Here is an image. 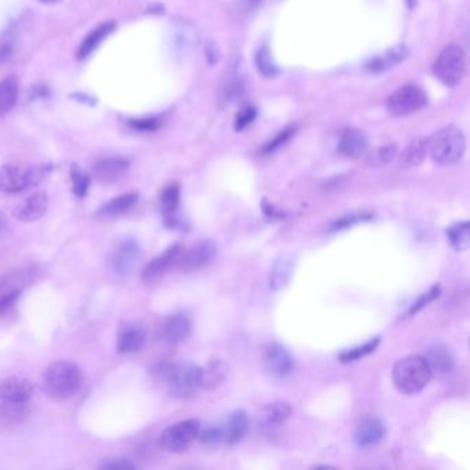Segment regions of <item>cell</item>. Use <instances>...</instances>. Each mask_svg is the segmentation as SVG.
I'll return each mask as SVG.
<instances>
[{"instance_id":"1","label":"cell","mask_w":470,"mask_h":470,"mask_svg":"<svg viewBox=\"0 0 470 470\" xmlns=\"http://www.w3.org/2000/svg\"><path fill=\"white\" fill-rule=\"evenodd\" d=\"M153 374L166 382L168 392L178 399H189L202 389V367L193 363H159Z\"/></svg>"},{"instance_id":"2","label":"cell","mask_w":470,"mask_h":470,"mask_svg":"<svg viewBox=\"0 0 470 470\" xmlns=\"http://www.w3.org/2000/svg\"><path fill=\"white\" fill-rule=\"evenodd\" d=\"M83 375L80 368L71 361H55L50 364L42 375L43 392L53 400L62 401L80 389Z\"/></svg>"},{"instance_id":"3","label":"cell","mask_w":470,"mask_h":470,"mask_svg":"<svg viewBox=\"0 0 470 470\" xmlns=\"http://www.w3.org/2000/svg\"><path fill=\"white\" fill-rule=\"evenodd\" d=\"M432 369L424 356L411 354L396 363L392 371L394 388L407 396L422 392L432 381Z\"/></svg>"},{"instance_id":"4","label":"cell","mask_w":470,"mask_h":470,"mask_svg":"<svg viewBox=\"0 0 470 470\" xmlns=\"http://www.w3.org/2000/svg\"><path fill=\"white\" fill-rule=\"evenodd\" d=\"M428 156L440 166H450L460 162L467 150V139L457 125H447L426 138Z\"/></svg>"},{"instance_id":"5","label":"cell","mask_w":470,"mask_h":470,"mask_svg":"<svg viewBox=\"0 0 470 470\" xmlns=\"http://www.w3.org/2000/svg\"><path fill=\"white\" fill-rule=\"evenodd\" d=\"M468 72L467 51L458 44L447 46L433 64L435 78L449 87H457Z\"/></svg>"},{"instance_id":"6","label":"cell","mask_w":470,"mask_h":470,"mask_svg":"<svg viewBox=\"0 0 470 470\" xmlns=\"http://www.w3.org/2000/svg\"><path fill=\"white\" fill-rule=\"evenodd\" d=\"M49 166L24 168L14 164L0 167V193H19L39 185L49 174Z\"/></svg>"},{"instance_id":"7","label":"cell","mask_w":470,"mask_h":470,"mask_svg":"<svg viewBox=\"0 0 470 470\" xmlns=\"http://www.w3.org/2000/svg\"><path fill=\"white\" fill-rule=\"evenodd\" d=\"M428 104V96L422 87L417 85H406L397 89L386 101L390 115L403 118L419 112Z\"/></svg>"},{"instance_id":"8","label":"cell","mask_w":470,"mask_h":470,"mask_svg":"<svg viewBox=\"0 0 470 470\" xmlns=\"http://www.w3.org/2000/svg\"><path fill=\"white\" fill-rule=\"evenodd\" d=\"M200 422L198 419H185L167 426L159 439L163 450L170 453L185 451L199 436Z\"/></svg>"},{"instance_id":"9","label":"cell","mask_w":470,"mask_h":470,"mask_svg":"<svg viewBox=\"0 0 470 470\" xmlns=\"http://www.w3.org/2000/svg\"><path fill=\"white\" fill-rule=\"evenodd\" d=\"M216 252H217L216 244L210 240H203L192 245L186 251L182 250L177 263L180 269L184 272L199 270L213 261V258L216 256Z\"/></svg>"},{"instance_id":"10","label":"cell","mask_w":470,"mask_h":470,"mask_svg":"<svg viewBox=\"0 0 470 470\" xmlns=\"http://www.w3.org/2000/svg\"><path fill=\"white\" fill-rule=\"evenodd\" d=\"M192 333V323L184 315H175L164 319L157 327V337L167 345L184 342Z\"/></svg>"},{"instance_id":"11","label":"cell","mask_w":470,"mask_h":470,"mask_svg":"<svg viewBox=\"0 0 470 470\" xmlns=\"http://www.w3.org/2000/svg\"><path fill=\"white\" fill-rule=\"evenodd\" d=\"M386 436V425L378 417H364L356 426L354 443L357 447L367 449L379 444Z\"/></svg>"},{"instance_id":"12","label":"cell","mask_w":470,"mask_h":470,"mask_svg":"<svg viewBox=\"0 0 470 470\" xmlns=\"http://www.w3.org/2000/svg\"><path fill=\"white\" fill-rule=\"evenodd\" d=\"M262 363L265 369L276 376L288 375L295 365L294 357L283 345L276 342H272L265 348Z\"/></svg>"},{"instance_id":"13","label":"cell","mask_w":470,"mask_h":470,"mask_svg":"<svg viewBox=\"0 0 470 470\" xmlns=\"http://www.w3.org/2000/svg\"><path fill=\"white\" fill-rule=\"evenodd\" d=\"M49 207V196L46 192H36L15 206L11 216L21 223H33L40 220Z\"/></svg>"},{"instance_id":"14","label":"cell","mask_w":470,"mask_h":470,"mask_svg":"<svg viewBox=\"0 0 470 470\" xmlns=\"http://www.w3.org/2000/svg\"><path fill=\"white\" fill-rule=\"evenodd\" d=\"M182 252V245L175 243L166 248L160 255L155 256L143 269L142 280L143 281H153L162 277L174 263H177L180 255Z\"/></svg>"},{"instance_id":"15","label":"cell","mask_w":470,"mask_h":470,"mask_svg":"<svg viewBox=\"0 0 470 470\" xmlns=\"http://www.w3.org/2000/svg\"><path fill=\"white\" fill-rule=\"evenodd\" d=\"M294 268H295V258L291 252H284L280 254L276 261L273 262L269 276H268V284L269 288L273 291H279L281 288H284L293 273H294Z\"/></svg>"},{"instance_id":"16","label":"cell","mask_w":470,"mask_h":470,"mask_svg":"<svg viewBox=\"0 0 470 470\" xmlns=\"http://www.w3.org/2000/svg\"><path fill=\"white\" fill-rule=\"evenodd\" d=\"M33 394V386L28 379L12 376L0 382V400L6 403H28Z\"/></svg>"},{"instance_id":"17","label":"cell","mask_w":470,"mask_h":470,"mask_svg":"<svg viewBox=\"0 0 470 470\" xmlns=\"http://www.w3.org/2000/svg\"><path fill=\"white\" fill-rule=\"evenodd\" d=\"M146 342V333L141 326L124 323L120 326L118 334V352L132 354L139 352Z\"/></svg>"},{"instance_id":"18","label":"cell","mask_w":470,"mask_h":470,"mask_svg":"<svg viewBox=\"0 0 470 470\" xmlns=\"http://www.w3.org/2000/svg\"><path fill=\"white\" fill-rule=\"evenodd\" d=\"M408 55V49L406 44H399L393 49H389L381 55H376L375 58L369 60L365 65V71L372 75H381L385 73L394 67H397L400 62H403Z\"/></svg>"},{"instance_id":"19","label":"cell","mask_w":470,"mask_h":470,"mask_svg":"<svg viewBox=\"0 0 470 470\" xmlns=\"http://www.w3.org/2000/svg\"><path fill=\"white\" fill-rule=\"evenodd\" d=\"M118 24L115 21H107L103 22L100 25H97L94 29H92L86 37L83 39V42L80 43L79 49H78V60H85L87 57H90L100 46L101 43L115 32Z\"/></svg>"},{"instance_id":"20","label":"cell","mask_w":470,"mask_h":470,"mask_svg":"<svg viewBox=\"0 0 470 470\" xmlns=\"http://www.w3.org/2000/svg\"><path fill=\"white\" fill-rule=\"evenodd\" d=\"M130 167V160L123 156H110L100 159L94 164V175L103 182H114Z\"/></svg>"},{"instance_id":"21","label":"cell","mask_w":470,"mask_h":470,"mask_svg":"<svg viewBox=\"0 0 470 470\" xmlns=\"http://www.w3.org/2000/svg\"><path fill=\"white\" fill-rule=\"evenodd\" d=\"M367 150H368V138L363 131L349 128L341 135L338 143L340 155L349 159H358L364 156Z\"/></svg>"},{"instance_id":"22","label":"cell","mask_w":470,"mask_h":470,"mask_svg":"<svg viewBox=\"0 0 470 470\" xmlns=\"http://www.w3.org/2000/svg\"><path fill=\"white\" fill-rule=\"evenodd\" d=\"M139 256V245L135 240L128 238L121 241L112 255V268L116 273H127Z\"/></svg>"},{"instance_id":"23","label":"cell","mask_w":470,"mask_h":470,"mask_svg":"<svg viewBox=\"0 0 470 470\" xmlns=\"http://www.w3.org/2000/svg\"><path fill=\"white\" fill-rule=\"evenodd\" d=\"M181 199V188L178 184H171L162 192L160 207L164 217V223L168 228H174L178 224L177 211Z\"/></svg>"},{"instance_id":"24","label":"cell","mask_w":470,"mask_h":470,"mask_svg":"<svg viewBox=\"0 0 470 470\" xmlns=\"http://www.w3.org/2000/svg\"><path fill=\"white\" fill-rule=\"evenodd\" d=\"M229 365L223 358H211L206 368H202V388L216 390L228 376Z\"/></svg>"},{"instance_id":"25","label":"cell","mask_w":470,"mask_h":470,"mask_svg":"<svg viewBox=\"0 0 470 470\" xmlns=\"http://www.w3.org/2000/svg\"><path fill=\"white\" fill-rule=\"evenodd\" d=\"M248 415L244 410H236L229 415L227 422L223 425L224 442L228 444L238 443L247 433Z\"/></svg>"},{"instance_id":"26","label":"cell","mask_w":470,"mask_h":470,"mask_svg":"<svg viewBox=\"0 0 470 470\" xmlns=\"http://www.w3.org/2000/svg\"><path fill=\"white\" fill-rule=\"evenodd\" d=\"M138 199H139V195L137 192L120 195L118 198L103 204L98 209L97 216L101 217V218H114V217L121 216V214L127 213L128 210H131L137 204Z\"/></svg>"},{"instance_id":"27","label":"cell","mask_w":470,"mask_h":470,"mask_svg":"<svg viewBox=\"0 0 470 470\" xmlns=\"http://www.w3.org/2000/svg\"><path fill=\"white\" fill-rule=\"evenodd\" d=\"M291 407L286 401H273L265 406L259 412V422L266 426H279L291 417Z\"/></svg>"},{"instance_id":"28","label":"cell","mask_w":470,"mask_h":470,"mask_svg":"<svg viewBox=\"0 0 470 470\" xmlns=\"http://www.w3.org/2000/svg\"><path fill=\"white\" fill-rule=\"evenodd\" d=\"M430 369H432V374H437V375H447L451 369H453V365H454V358H453V354L449 351L447 347L444 345H435L432 347L429 351H428V354L425 356Z\"/></svg>"},{"instance_id":"29","label":"cell","mask_w":470,"mask_h":470,"mask_svg":"<svg viewBox=\"0 0 470 470\" xmlns=\"http://www.w3.org/2000/svg\"><path fill=\"white\" fill-rule=\"evenodd\" d=\"M19 94V80L15 75H8L0 80V118L7 115L17 104Z\"/></svg>"},{"instance_id":"30","label":"cell","mask_w":470,"mask_h":470,"mask_svg":"<svg viewBox=\"0 0 470 470\" xmlns=\"http://www.w3.org/2000/svg\"><path fill=\"white\" fill-rule=\"evenodd\" d=\"M428 156V146L425 138H417L408 143L400 156V164L406 168L419 166Z\"/></svg>"},{"instance_id":"31","label":"cell","mask_w":470,"mask_h":470,"mask_svg":"<svg viewBox=\"0 0 470 470\" xmlns=\"http://www.w3.org/2000/svg\"><path fill=\"white\" fill-rule=\"evenodd\" d=\"M446 235H447L450 244L455 250L465 251V250L469 248L470 224L468 221L457 223V224L449 227L447 231H446Z\"/></svg>"},{"instance_id":"32","label":"cell","mask_w":470,"mask_h":470,"mask_svg":"<svg viewBox=\"0 0 470 470\" xmlns=\"http://www.w3.org/2000/svg\"><path fill=\"white\" fill-rule=\"evenodd\" d=\"M396 156H397V145L389 143L371 152L367 156V164L371 167H382V166L389 164Z\"/></svg>"},{"instance_id":"33","label":"cell","mask_w":470,"mask_h":470,"mask_svg":"<svg viewBox=\"0 0 470 470\" xmlns=\"http://www.w3.org/2000/svg\"><path fill=\"white\" fill-rule=\"evenodd\" d=\"M71 181H72V191L76 198H85L90 188V175L82 171L78 166L71 167Z\"/></svg>"},{"instance_id":"34","label":"cell","mask_w":470,"mask_h":470,"mask_svg":"<svg viewBox=\"0 0 470 470\" xmlns=\"http://www.w3.org/2000/svg\"><path fill=\"white\" fill-rule=\"evenodd\" d=\"M379 345V338H375L361 347H356L353 349H349V351H345V352L341 353L340 354V360L342 363H352V361H357L365 356H368L369 353L374 352Z\"/></svg>"},{"instance_id":"35","label":"cell","mask_w":470,"mask_h":470,"mask_svg":"<svg viewBox=\"0 0 470 470\" xmlns=\"http://www.w3.org/2000/svg\"><path fill=\"white\" fill-rule=\"evenodd\" d=\"M369 220H372V214L371 213H365V211L354 213V214L341 217L340 220L334 221L331 224V227H330V231H333V232L344 231V229L352 228L353 225H357L360 223H365V221H369Z\"/></svg>"},{"instance_id":"36","label":"cell","mask_w":470,"mask_h":470,"mask_svg":"<svg viewBox=\"0 0 470 470\" xmlns=\"http://www.w3.org/2000/svg\"><path fill=\"white\" fill-rule=\"evenodd\" d=\"M442 294V288L440 286H433L430 290H428L426 293H424L417 302H414L411 305V308L408 309V313H407V317H412L415 316L419 311H422L425 306H428L430 302H433L435 299H437Z\"/></svg>"},{"instance_id":"37","label":"cell","mask_w":470,"mask_h":470,"mask_svg":"<svg viewBox=\"0 0 470 470\" xmlns=\"http://www.w3.org/2000/svg\"><path fill=\"white\" fill-rule=\"evenodd\" d=\"M256 67L259 69V72L265 76H276L279 73V69L277 67L273 64L272 61V57L269 54V50L266 47H263L262 50H259V53L256 54Z\"/></svg>"},{"instance_id":"38","label":"cell","mask_w":470,"mask_h":470,"mask_svg":"<svg viewBox=\"0 0 470 470\" xmlns=\"http://www.w3.org/2000/svg\"><path fill=\"white\" fill-rule=\"evenodd\" d=\"M198 439H199L203 444H207V446H213V444H217V443L224 442L223 425H210V426H207L204 430H202V428H200V432H199Z\"/></svg>"},{"instance_id":"39","label":"cell","mask_w":470,"mask_h":470,"mask_svg":"<svg viewBox=\"0 0 470 470\" xmlns=\"http://www.w3.org/2000/svg\"><path fill=\"white\" fill-rule=\"evenodd\" d=\"M295 134V127H287L286 130H283L281 132H279L270 142H268L263 148V153L265 155H269V153H273L275 150H277L279 148H281L283 145H286L291 137Z\"/></svg>"},{"instance_id":"40","label":"cell","mask_w":470,"mask_h":470,"mask_svg":"<svg viewBox=\"0 0 470 470\" xmlns=\"http://www.w3.org/2000/svg\"><path fill=\"white\" fill-rule=\"evenodd\" d=\"M128 124L141 132H152L159 130V127L162 125L160 120L157 118H146V119H135V120H130Z\"/></svg>"},{"instance_id":"41","label":"cell","mask_w":470,"mask_h":470,"mask_svg":"<svg viewBox=\"0 0 470 470\" xmlns=\"http://www.w3.org/2000/svg\"><path fill=\"white\" fill-rule=\"evenodd\" d=\"M255 116H256L255 108H252V107H245L244 110H241V111L237 114V116H236V130H237V131L244 130L247 125H250V124L254 121Z\"/></svg>"},{"instance_id":"42","label":"cell","mask_w":470,"mask_h":470,"mask_svg":"<svg viewBox=\"0 0 470 470\" xmlns=\"http://www.w3.org/2000/svg\"><path fill=\"white\" fill-rule=\"evenodd\" d=\"M21 290L19 288H11V290H4L0 293V315L4 313L10 306L15 304V301L19 298Z\"/></svg>"},{"instance_id":"43","label":"cell","mask_w":470,"mask_h":470,"mask_svg":"<svg viewBox=\"0 0 470 470\" xmlns=\"http://www.w3.org/2000/svg\"><path fill=\"white\" fill-rule=\"evenodd\" d=\"M137 467L130 462V461H115V462H105V464H101L100 465V469H107V470H130L135 469Z\"/></svg>"},{"instance_id":"44","label":"cell","mask_w":470,"mask_h":470,"mask_svg":"<svg viewBox=\"0 0 470 470\" xmlns=\"http://www.w3.org/2000/svg\"><path fill=\"white\" fill-rule=\"evenodd\" d=\"M11 42H1L0 43V62H3L6 58H8L11 53Z\"/></svg>"},{"instance_id":"45","label":"cell","mask_w":470,"mask_h":470,"mask_svg":"<svg viewBox=\"0 0 470 470\" xmlns=\"http://www.w3.org/2000/svg\"><path fill=\"white\" fill-rule=\"evenodd\" d=\"M313 469H334V467H330V465H315Z\"/></svg>"},{"instance_id":"46","label":"cell","mask_w":470,"mask_h":470,"mask_svg":"<svg viewBox=\"0 0 470 470\" xmlns=\"http://www.w3.org/2000/svg\"><path fill=\"white\" fill-rule=\"evenodd\" d=\"M40 1H43V3H58L60 0H40Z\"/></svg>"},{"instance_id":"47","label":"cell","mask_w":470,"mask_h":470,"mask_svg":"<svg viewBox=\"0 0 470 470\" xmlns=\"http://www.w3.org/2000/svg\"><path fill=\"white\" fill-rule=\"evenodd\" d=\"M3 228H4V223H3V220L0 218V234H1V231H3Z\"/></svg>"}]
</instances>
